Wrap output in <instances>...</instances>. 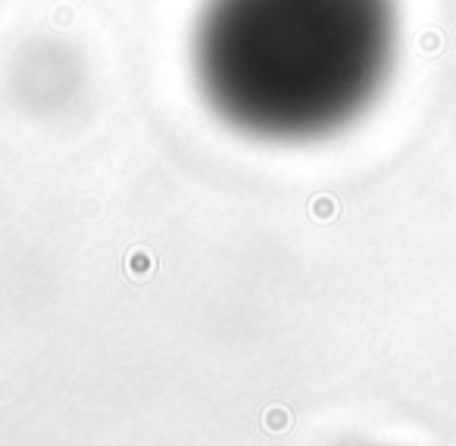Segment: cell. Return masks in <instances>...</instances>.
<instances>
[{
    "mask_svg": "<svg viewBox=\"0 0 456 446\" xmlns=\"http://www.w3.org/2000/svg\"><path fill=\"white\" fill-rule=\"evenodd\" d=\"M391 47V0H203L191 72L226 128L300 144L341 132L369 106Z\"/></svg>",
    "mask_w": 456,
    "mask_h": 446,
    "instance_id": "6da1fadb",
    "label": "cell"
}]
</instances>
